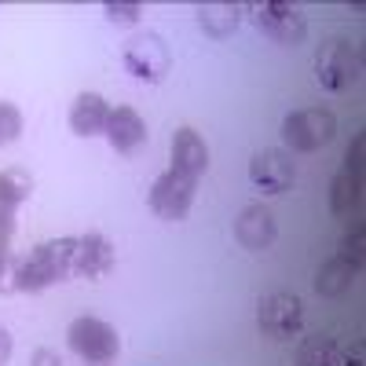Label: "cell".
<instances>
[{
    "label": "cell",
    "mask_w": 366,
    "mask_h": 366,
    "mask_svg": "<svg viewBox=\"0 0 366 366\" xmlns=\"http://www.w3.org/2000/svg\"><path fill=\"white\" fill-rule=\"evenodd\" d=\"M194 191H198V179L169 169L154 179V187H150V209H154L162 220H183L194 205Z\"/></svg>",
    "instance_id": "52a82bcc"
},
{
    "label": "cell",
    "mask_w": 366,
    "mask_h": 366,
    "mask_svg": "<svg viewBox=\"0 0 366 366\" xmlns=\"http://www.w3.org/2000/svg\"><path fill=\"white\" fill-rule=\"evenodd\" d=\"M257 326L274 341H290L300 333L304 326V304L297 293H286V290H274L267 297H260L257 304Z\"/></svg>",
    "instance_id": "5b68a950"
},
{
    "label": "cell",
    "mask_w": 366,
    "mask_h": 366,
    "mask_svg": "<svg viewBox=\"0 0 366 366\" xmlns=\"http://www.w3.org/2000/svg\"><path fill=\"white\" fill-rule=\"evenodd\" d=\"M341 366H366V345H362V341H355V345L345 352Z\"/></svg>",
    "instance_id": "4316f807"
},
{
    "label": "cell",
    "mask_w": 366,
    "mask_h": 366,
    "mask_svg": "<svg viewBox=\"0 0 366 366\" xmlns=\"http://www.w3.org/2000/svg\"><path fill=\"white\" fill-rule=\"evenodd\" d=\"M297 366H341V348L326 333H315V337H304L297 348Z\"/></svg>",
    "instance_id": "e0dca14e"
},
{
    "label": "cell",
    "mask_w": 366,
    "mask_h": 366,
    "mask_svg": "<svg viewBox=\"0 0 366 366\" xmlns=\"http://www.w3.org/2000/svg\"><path fill=\"white\" fill-rule=\"evenodd\" d=\"M359 187H362V179H355L352 172H337L330 183V209L337 212V217H348V212L359 205Z\"/></svg>",
    "instance_id": "d6986e66"
},
{
    "label": "cell",
    "mask_w": 366,
    "mask_h": 366,
    "mask_svg": "<svg viewBox=\"0 0 366 366\" xmlns=\"http://www.w3.org/2000/svg\"><path fill=\"white\" fill-rule=\"evenodd\" d=\"M355 274H359L355 264H348L345 257H330V260H322V267L315 271V293H319V297H341V293L352 290Z\"/></svg>",
    "instance_id": "9a60e30c"
},
{
    "label": "cell",
    "mask_w": 366,
    "mask_h": 366,
    "mask_svg": "<svg viewBox=\"0 0 366 366\" xmlns=\"http://www.w3.org/2000/svg\"><path fill=\"white\" fill-rule=\"evenodd\" d=\"M15 227H19L15 209H0V253H8L11 238H15Z\"/></svg>",
    "instance_id": "d4e9b609"
},
{
    "label": "cell",
    "mask_w": 366,
    "mask_h": 366,
    "mask_svg": "<svg viewBox=\"0 0 366 366\" xmlns=\"http://www.w3.org/2000/svg\"><path fill=\"white\" fill-rule=\"evenodd\" d=\"M0 293H19V257L0 253Z\"/></svg>",
    "instance_id": "603a6c76"
},
{
    "label": "cell",
    "mask_w": 366,
    "mask_h": 366,
    "mask_svg": "<svg viewBox=\"0 0 366 366\" xmlns=\"http://www.w3.org/2000/svg\"><path fill=\"white\" fill-rule=\"evenodd\" d=\"M29 366H66V362H63V355H59L55 348H37L34 359H29Z\"/></svg>",
    "instance_id": "484cf974"
},
{
    "label": "cell",
    "mask_w": 366,
    "mask_h": 366,
    "mask_svg": "<svg viewBox=\"0 0 366 366\" xmlns=\"http://www.w3.org/2000/svg\"><path fill=\"white\" fill-rule=\"evenodd\" d=\"M169 66H172V55H169V44L158 34H136L125 44V70L136 81L158 84V81H165Z\"/></svg>",
    "instance_id": "8992f818"
},
{
    "label": "cell",
    "mask_w": 366,
    "mask_h": 366,
    "mask_svg": "<svg viewBox=\"0 0 366 366\" xmlns=\"http://www.w3.org/2000/svg\"><path fill=\"white\" fill-rule=\"evenodd\" d=\"M253 22L274 44H300L308 37V19H304V11L293 8V4H282V0H271V4L253 8Z\"/></svg>",
    "instance_id": "ba28073f"
},
{
    "label": "cell",
    "mask_w": 366,
    "mask_h": 366,
    "mask_svg": "<svg viewBox=\"0 0 366 366\" xmlns=\"http://www.w3.org/2000/svg\"><path fill=\"white\" fill-rule=\"evenodd\" d=\"M107 117H110V107L99 92H81L70 107V129L77 136H99L107 129Z\"/></svg>",
    "instance_id": "5bb4252c"
},
{
    "label": "cell",
    "mask_w": 366,
    "mask_h": 366,
    "mask_svg": "<svg viewBox=\"0 0 366 366\" xmlns=\"http://www.w3.org/2000/svg\"><path fill=\"white\" fill-rule=\"evenodd\" d=\"M74 246L77 238H51L19 257V293H41L74 274Z\"/></svg>",
    "instance_id": "6da1fadb"
},
{
    "label": "cell",
    "mask_w": 366,
    "mask_h": 366,
    "mask_svg": "<svg viewBox=\"0 0 366 366\" xmlns=\"http://www.w3.org/2000/svg\"><path fill=\"white\" fill-rule=\"evenodd\" d=\"M66 345L70 352L84 362V366H110L121 352V337H117V330L96 315H81L70 322L66 330Z\"/></svg>",
    "instance_id": "7a4b0ae2"
},
{
    "label": "cell",
    "mask_w": 366,
    "mask_h": 366,
    "mask_svg": "<svg viewBox=\"0 0 366 366\" xmlns=\"http://www.w3.org/2000/svg\"><path fill=\"white\" fill-rule=\"evenodd\" d=\"M172 169L191 179H198L209 169V147L191 125L176 129V136H172Z\"/></svg>",
    "instance_id": "4fadbf2b"
},
{
    "label": "cell",
    "mask_w": 366,
    "mask_h": 366,
    "mask_svg": "<svg viewBox=\"0 0 366 366\" xmlns=\"http://www.w3.org/2000/svg\"><path fill=\"white\" fill-rule=\"evenodd\" d=\"M315 77L326 92H345L362 77V51L345 41V37H333L315 51Z\"/></svg>",
    "instance_id": "3957f363"
},
{
    "label": "cell",
    "mask_w": 366,
    "mask_h": 366,
    "mask_svg": "<svg viewBox=\"0 0 366 366\" xmlns=\"http://www.w3.org/2000/svg\"><path fill=\"white\" fill-rule=\"evenodd\" d=\"M337 257H345L348 264L362 267V257H366V227H362V224H355V227L341 238V253H337Z\"/></svg>",
    "instance_id": "44dd1931"
},
{
    "label": "cell",
    "mask_w": 366,
    "mask_h": 366,
    "mask_svg": "<svg viewBox=\"0 0 366 366\" xmlns=\"http://www.w3.org/2000/svg\"><path fill=\"white\" fill-rule=\"evenodd\" d=\"M234 238L242 242V249L249 253H264L274 246L279 238V224H274V212L264 205H246L234 220Z\"/></svg>",
    "instance_id": "30bf717a"
},
{
    "label": "cell",
    "mask_w": 366,
    "mask_h": 366,
    "mask_svg": "<svg viewBox=\"0 0 366 366\" xmlns=\"http://www.w3.org/2000/svg\"><path fill=\"white\" fill-rule=\"evenodd\" d=\"M103 11H107V19L110 22H121V26H132V22H139V15H143V4H125V0H107L103 4Z\"/></svg>",
    "instance_id": "7402d4cb"
},
{
    "label": "cell",
    "mask_w": 366,
    "mask_h": 366,
    "mask_svg": "<svg viewBox=\"0 0 366 366\" xmlns=\"http://www.w3.org/2000/svg\"><path fill=\"white\" fill-rule=\"evenodd\" d=\"M249 179L264 194H282V191L293 187L297 165L286 150H257L253 162H249Z\"/></svg>",
    "instance_id": "9c48e42d"
},
{
    "label": "cell",
    "mask_w": 366,
    "mask_h": 366,
    "mask_svg": "<svg viewBox=\"0 0 366 366\" xmlns=\"http://www.w3.org/2000/svg\"><path fill=\"white\" fill-rule=\"evenodd\" d=\"M8 359H11V333L0 326V366H4Z\"/></svg>",
    "instance_id": "83f0119b"
},
{
    "label": "cell",
    "mask_w": 366,
    "mask_h": 366,
    "mask_svg": "<svg viewBox=\"0 0 366 366\" xmlns=\"http://www.w3.org/2000/svg\"><path fill=\"white\" fill-rule=\"evenodd\" d=\"M198 22L209 37H231L242 22V4H227V0H209L198 4Z\"/></svg>",
    "instance_id": "2e32d148"
},
{
    "label": "cell",
    "mask_w": 366,
    "mask_h": 366,
    "mask_svg": "<svg viewBox=\"0 0 366 366\" xmlns=\"http://www.w3.org/2000/svg\"><path fill=\"white\" fill-rule=\"evenodd\" d=\"M22 136V110L8 99H0V147H8Z\"/></svg>",
    "instance_id": "ffe728a7"
},
{
    "label": "cell",
    "mask_w": 366,
    "mask_h": 366,
    "mask_svg": "<svg viewBox=\"0 0 366 366\" xmlns=\"http://www.w3.org/2000/svg\"><path fill=\"white\" fill-rule=\"evenodd\" d=\"M362 150H366V136H355L345 154V172H352L355 179H362Z\"/></svg>",
    "instance_id": "cb8c5ba5"
},
{
    "label": "cell",
    "mask_w": 366,
    "mask_h": 366,
    "mask_svg": "<svg viewBox=\"0 0 366 366\" xmlns=\"http://www.w3.org/2000/svg\"><path fill=\"white\" fill-rule=\"evenodd\" d=\"M103 136L110 139V147L117 150V154H139V150L147 147V121L132 107H117L107 117Z\"/></svg>",
    "instance_id": "8fae6325"
},
{
    "label": "cell",
    "mask_w": 366,
    "mask_h": 366,
    "mask_svg": "<svg viewBox=\"0 0 366 366\" xmlns=\"http://www.w3.org/2000/svg\"><path fill=\"white\" fill-rule=\"evenodd\" d=\"M110 267H114V242L99 231L81 234L74 246V274H81V279H99Z\"/></svg>",
    "instance_id": "7c38bea8"
},
{
    "label": "cell",
    "mask_w": 366,
    "mask_h": 366,
    "mask_svg": "<svg viewBox=\"0 0 366 366\" xmlns=\"http://www.w3.org/2000/svg\"><path fill=\"white\" fill-rule=\"evenodd\" d=\"M333 136H337V117H333V110H326V107H304V110L286 114V121H282L286 147L300 150V154L326 147Z\"/></svg>",
    "instance_id": "277c9868"
},
{
    "label": "cell",
    "mask_w": 366,
    "mask_h": 366,
    "mask_svg": "<svg viewBox=\"0 0 366 366\" xmlns=\"http://www.w3.org/2000/svg\"><path fill=\"white\" fill-rule=\"evenodd\" d=\"M34 194V176L26 169H0V209H15Z\"/></svg>",
    "instance_id": "ac0fdd59"
}]
</instances>
